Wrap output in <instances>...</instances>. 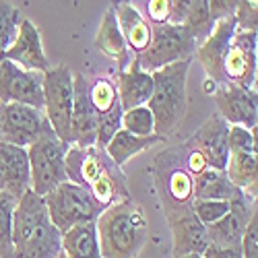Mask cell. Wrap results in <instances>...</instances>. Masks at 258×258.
I'll return each mask as SVG.
<instances>
[{
    "label": "cell",
    "instance_id": "6da1fadb",
    "mask_svg": "<svg viewBox=\"0 0 258 258\" xmlns=\"http://www.w3.org/2000/svg\"><path fill=\"white\" fill-rule=\"evenodd\" d=\"M64 165H67V180L81 188H87L93 199L105 209L114 203L131 199L122 169L107 157L103 149H83L71 145Z\"/></svg>",
    "mask_w": 258,
    "mask_h": 258
},
{
    "label": "cell",
    "instance_id": "7a4b0ae2",
    "mask_svg": "<svg viewBox=\"0 0 258 258\" xmlns=\"http://www.w3.org/2000/svg\"><path fill=\"white\" fill-rule=\"evenodd\" d=\"M15 258H58L62 233L50 221L46 203L33 192H25L13 213Z\"/></svg>",
    "mask_w": 258,
    "mask_h": 258
},
{
    "label": "cell",
    "instance_id": "3957f363",
    "mask_svg": "<svg viewBox=\"0 0 258 258\" xmlns=\"http://www.w3.org/2000/svg\"><path fill=\"white\" fill-rule=\"evenodd\" d=\"M101 258H137L147 242V215L126 199L107 207L95 221Z\"/></svg>",
    "mask_w": 258,
    "mask_h": 258
},
{
    "label": "cell",
    "instance_id": "277c9868",
    "mask_svg": "<svg viewBox=\"0 0 258 258\" xmlns=\"http://www.w3.org/2000/svg\"><path fill=\"white\" fill-rule=\"evenodd\" d=\"M190 60L174 62L169 67L155 71L153 77V93L147 101L149 112L153 114L155 135L163 141L171 137L178 128L186 112V79H188Z\"/></svg>",
    "mask_w": 258,
    "mask_h": 258
},
{
    "label": "cell",
    "instance_id": "5b68a950",
    "mask_svg": "<svg viewBox=\"0 0 258 258\" xmlns=\"http://www.w3.org/2000/svg\"><path fill=\"white\" fill-rule=\"evenodd\" d=\"M67 143H62L52 131L50 122L44 124L37 141L27 147L29 169H31V192L37 197H46L58 184L67 182Z\"/></svg>",
    "mask_w": 258,
    "mask_h": 258
},
{
    "label": "cell",
    "instance_id": "8992f818",
    "mask_svg": "<svg viewBox=\"0 0 258 258\" xmlns=\"http://www.w3.org/2000/svg\"><path fill=\"white\" fill-rule=\"evenodd\" d=\"M41 199L46 203L50 221L60 229V233L69 231L75 225L95 223L97 217L105 211V207L93 199L87 188H81L69 180L58 184Z\"/></svg>",
    "mask_w": 258,
    "mask_h": 258
},
{
    "label": "cell",
    "instance_id": "52a82bcc",
    "mask_svg": "<svg viewBox=\"0 0 258 258\" xmlns=\"http://www.w3.org/2000/svg\"><path fill=\"white\" fill-rule=\"evenodd\" d=\"M197 48V39L184 25H153L147 50L137 54L139 67L143 73L153 75L155 71L174 62L192 60Z\"/></svg>",
    "mask_w": 258,
    "mask_h": 258
},
{
    "label": "cell",
    "instance_id": "ba28073f",
    "mask_svg": "<svg viewBox=\"0 0 258 258\" xmlns=\"http://www.w3.org/2000/svg\"><path fill=\"white\" fill-rule=\"evenodd\" d=\"M73 71L69 67H52L44 73V114L56 137L71 145V114H73Z\"/></svg>",
    "mask_w": 258,
    "mask_h": 258
},
{
    "label": "cell",
    "instance_id": "9c48e42d",
    "mask_svg": "<svg viewBox=\"0 0 258 258\" xmlns=\"http://www.w3.org/2000/svg\"><path fill=\"white\" fill-rule=\"evenodd\" d=\"M44 110L23 103H0V143L27 149L46 124Z\"/></svg>",
    "mask_w": 258,
    "mask_h": 258
},
{
    "label": "cell",
    "instance_id": "30bf717a",
    "mask_svg": "<svg viewBox=\"0 0 258 258\" xmlns=\"http://www.w3.org/2000/svg\"><path fill=\"white\" fill-rule=\"evenodd\" d=\"M0 103H23L44 110V73H33L0 62Z\"/></svg>",
    "mask_w": 258,
    "mask_h": 258
},
{
    "label": "cell",
    "instance_id": "8fae6325",
    "mask_svg": "<svg viewBox=\"0 0 258 258\" xmlns=\"http://www.w3.org/2000/svg\"><path fill=\"white\" fill-rule=\"evenodd\" d=\"M225 85L256 91V33L235 29L223 62Z\"/></svg>",
    "mask_w": 258,
    "mask_h": 258
},
{
    "label": "cell",
    "instance_id": "7c38bea8",
    "mask_svg": "<svg viewBox=\"0 0 258 258\" xmlns=\"http://www.w3.org/2000/svg\"><path fill=\"white\" fill-rule=\"evenodd\" d=\"M227 135H229V124L221 116L215 114L192 135L186 149L190 153L199 155L205 167L225 171V165L229 159Z\"/></svg>",
    "mask_w": 258,
    "mask_h": 258
},
{
    "label": "cell",
    "instance_id": "4fadbf2b",
    "mask_svg": "<svg viewBox=\"0 0 258 258\" xmlns=\"http://www.w3.org/2000/svg\"><path fill=\"white\" fill-rule=\"evenodd\" d=\"M73 114H71V145L95 147L97 143V112L91 103V85L81 73L73 75Z\"/></svg>",
    "mask_w": 258,
    "mask_h": 258
},
{
    "label": "cell",
    "instance_id": "5bb4252c",
    "mask_svg": "<svg viewBox=\"0 0 258 258\" xmlns=\"http://www.w3.org/2000/svg\"><path fill=\"white\" fill-rule=\"evenodd\" d=\"M246 195H240L231 199V209L223 219L217 223L207 225V240L209 246H217V248H233V250H242V238L244 231L252 219V215L256 213V205L250 203Z\"/></svg>",
    "mask_w": 258,
    "mask_h": 258
},
{
    "label": "cell",
    "instance_id": "9a60e30c",
    "mask_svg": "<svg viewBox=\"0 0 258 258\" xmlns=\"http://www.w3.org/2000/svg\"><path fill=\"white\" fill-rule=\"evenodd\" d=\"M217 110L229 126H242V128H256L258 118V103H256V91L235 87V85H219L213 91Z\"/></svg>",
    "mask_w": 258,
    "mask_h": 258
},
{
    "label": "cell",
    "instance_id": "2e32d148",
    "mask_svg": "<svg viewBox=\"0 0 258 258\" xmlns=\"http://www.w3.org/2000/svg\"><path fill=\"white\" fill-rule=\"evenodd\" d=\"M167 223L171 229V238H174V258H182L188 254L203 256L209 246L207 227L195 217L192 207L167 211Z\"/></svg>",
    "mask_w": 258,
    "mask_h": 258
},
{
    "label": "cell",
    "instance_id": "e0dca14e",
    "mask_svg": "<svg viewBox=\"0 0 258 258\" xmlns=\"http://www.w3.org/2000/svg\"><path fill=\"white\" fill-rule=\"evenodd\" d=\"M3 58L33 73H46L52 69L50 60L44 52V46H41V35L29 19L21 21L15 44L5 52Z\"/></svg>",
    "mask_w": 258,
    "mask_h": 258
},
{
    "label": "cell",
    "instance_id": "ac0fdd59",
    "mask_svg": "<svg viewBox=\"0 0 258 258\" xmlns=\"http://www.w3.org/2000/svg\"><path fill=\"white\" fill-rule=\"evenodd\" d=\"M235 29H238L235 27V17L217 21L213 31H211V35L197 48V58L205 67L207 75L219 85H225L223 62H225V54L229 50V44H231V37H233Z\"/></svg>",
    "mask_w": 258,
    "mask_h": 258
},
{
    "label": "cell",
    "instance_id": "d6986e66",
    "mask_svg": "<svg viewBox=\"0 0 258 258\" xmlns=\"http://www.w3.org/2000/svg\"><path fill=\"white\" fill-rule=\"evenodd\" d=\"M31 190V169L27 149L0 143V192H9L17 201Z\"/></svg>",
    "mask_w": 258,
    "mask_h": 258
},
{
    "label": "cell",
    "instance_id": "ffe728a7",
    "mask_svg": "<svg viewBox=\"0 0 258 258\" xmlns=\"http://www.w3.org/2000/svg\"><path fill=\"white\" fill-rule=\"evenodd\" d=\"M116 91H118V101L122 112L135 110L139 105H147L149 97L153 93V77L141 71L137 56L131 60V64L124 71H118Z\"/></svg>",
    "mask_w": 258,
    "mask_h": 258
},
{
    "label": "cell",
    "instance_id": "44dd1931",
    "mask_svg": "<svg viewBox=\"0 0 258 258\" xmlns=\"http://www.w3.org/2000/svg\"><path fill=\"white\" fill-rule=\"evenodd\" d=\"M118 27L126 39L128 50H133L135 54H141L147 50L149 41H151V25L145 21V17L133 7V3H114L112 5Z\"/></svg>",
    "mask_w": 258,
    "mask_h": 258
},
{
    "label": "cell",
    "instance_id": "7402d4cb",
    "mask_svg": "<svg viewBox=\"0 0 258 258\" xmlns=\"http://www.w3.org/2000/svg\"><path fill=\"white\" fill-rule=\"evenodd\" d=\"M95 48L120 64V71H124L128 64H131V50L126 46V39L118 27V19H116V13L114 9L110 7L105 11L101 23H99V29H97V35H95Z\"/></svg>",
    "mask_w": 258,
    "mask_h": 258
},
{
    "label": "cell",
    "instance_id": "603a6c76",
    "mask_svg": "<svg viewBox=\"0 0 258 258\" xmlns=\"http://www.w3.org/2000/svg\"><path fill=\"white\" fill-rule=\"evenodd\" d=\"M192 201H231L240 195L225 171L203 167L197 174H192Z\"/></svg>",
    "mask_w": 258,
    "mask_h": 258
},
{
    "label": "cell",
    "instance_id": "cb8c5ba5",
    "mask_svg": "<svg viewBox=\"0 0 258 258\" xmlns=\"http://www.w3.org/2000/svg\"><path fill=\"white\" fill-rule=\"evenodd\" d=\"M227 180L238 188L248 199H256V186H258V174H256V153H229L227 165H225Z\"/></svg>",
    "mask_w": 258,
    "mask_h": 258
},
{
    "label": "cell",
    "instance_id": "d4e9b609",
    "mask_svg": "<svg viewBox=\"0 0 258 258\" xmlns=\"http://www.w3.org/2000/svg\"><path fill=\"white\" fill-rule=\"evenodd\" d=\"M62 252L67 258H101L95 223L75 225L62 233Z\"/></svg>",
    "mask_w": 258,
    "mask_h": 258
},
{
    "label": "cell",
    "instance_id": "484cf974",
    "mask_svg": "<svg viewBox=\"0 0 258 258\" xmlns=\"http://www.w3.org/2000/svg\"><path fill=\"white\" fill-rule=\"evenodd\" d=\"M161 139L157 135H151V137H135L131 133L126 131H118L116 137L105 145L103 151L107 153V157H110L118 167H122L128 159H133L135 155L147 151L151 145L159 143Z\"/></svg>",
    "mask_w": 258,
    "mask_h": 258
},
{
    "label": "cell",
    "instance_id": "4316f807",
    "mask_svg": "<svg viewBox=\"0 0 258 258\" xmlns=\"http://www.w3.org/2000/svg\"><path fill=\"white\" fill-rule=\"evenodd\" d=\"M182 25L192 33V37L197 39V44L199 41L203 44L215 27V23L211 21V15H209V3H205V0L188 3V13H186V19Z\"/></svg>",
    "mask_w": 258,
    "mask_h": 258
},
{
    "label": "cell",
    "instance_id": "83f0119b",
    "mask_svg": "<svg viewBox=\"0 0 258 258\" xmlns=\"http://www.w3.org/2000/svg\"><path fill=\"white\" fill-rule=\"evenodd\" d=\"M17 199L9 192H0V258H15L13 250V213Z\"/></svg>",
    "mask_w": 258,
    "mask_h": 258
},
{
    "label": "cell",
    "instance_id": "f1b7e54d",
    "mask_svg": "<svg viewBox=\"0 0 258 258\" xmlns=\"http://www.w3.org/2000/svg\"><path fill=\"white\" fill-rule=\"evenodd\" d=\"M21 21L23 17H21L19 9L0 0V56H5V52L15 44Z\"/></svg>",
    "mask_w": 258,
    "mask_h": 258
},
{
    "label": "cell",
    "instance_id": "f546056e",
    "mask_svg": "<svg viewBox=\"0 0 258 258\" xmlns=\"http://www.w3.org/2000/svg\"><path fill=\"white\" fill-rule=\"evenodd\" d=\"M122 131L131 133L135 137H151L155 135L153 114L147 105H139L135 110H128L122 114Z\"/></svg>",
    "mask_w": 258,
    "mask_h": 258
},
{
    "label": "cell",
    "instance_id": "4dcf8cb0",
    "mask_svg": "<svg viewBox=\"0 0 258 258\" xmlns=\"http://www.w3.org/2000/svg\"><path fill=\"white\" fill-rule=\"evenodd\" d=\"M122 114L124 112L120 107V101L114 103L107 112L97 114V149H105V145L116 137V133L122 131Z\"/></svg>",
    "mask_w": 258,
    "mask_h": 258
},
{
    "label": "cell",
    "instance_id": "1f68e13d",
    "mask_svg": "<svg viewBox=\"0 0 258 258\" xmlns=\"http://www.w3.org/2000/svg\"><path fill=\"white\" fill-rule=\"evenodd\" d=\"M229 209H231L229 201H192V213L205 227L223 219L229 213Z\"/></svg>",
    "mask_w": 258,
    "mask_h": 258
},
{
    "label": "cell",
    "instance_id": "d6a6232c",
    "mask_svg": "<svg viewBox=\"0 0 258 258\" xmlns=\"http://www.w3.org/2000/svg\"><path fill=\"white\" fill-rule=\"evenodd\" d=\"M91 103L97 114L107 112L114 103H118V91L116 85L110 79H97L91 85Z\"/></svg>",
    "mask_w": 258,
    "mask_h": 258
},
{
    "label": "cell",
    "instance_id": "836d02e7",
    "mask_svg": "<svg viewBox=\"0 0 258 258\" xmlns=\"http://www.w3.org/2000/svg\"><path fill=\"white\" fill-rule=\"evenodd\" d=\"M227 147L229 153H256V128L248 131L242 126H229Z\"/></svg>",
    "mask_w": 258,
    "mask_h": 258
},
{
    "label": "cell",
    "instance_id": "e575fe53",
    "mask_svg": "<svg viewBox=\"0 0 258 258\" xmlns=\"http://www.w3.org/2000/svg\"><path fill=\"white\" fill-rule=\"evenodd\" d=\"M235 27L240 31H252L256 33V25H258V7L256 3H248V0H242L235 7Z\"/></svg>",
    "mask_w": 258,
    "mask_h": 258
},
{
    "label": "cell",
    "instance_id": "d590c367",
    "mask_svg": "<svg viewBox=\"0 0 258 258\" xmlns=\"http://www.w3.org/2000/svg\"><path fill=\"white\" fill-rule=\"evenodd\" d=\"M242 258H258V213L252 215V219L244 231Z\"/></svg>",
    "mask_w": 258,
    "mask_h": 258
},
{
    "label": "cell",
    "instance_id": "8d00e7d4",
    "mask_svg": "<svg viewBox=\"0 0 258 258\" xmlns=\"http://www.w3.org/2000/svg\"><path fill=\"white\" fill-rule=\"evenodd\" d=\"M235 7H238V0H211L209 3L211 21L213 23H217V21L233 17L235 15Z\"/></svg>",
    "mask_w": 258,
    "mask_h": 258
},
{
    "label": "cell",
    "instance_id": "74e56055",
    "mask_svg": "<svg viewBox=\"0 0 258 258\" xmlns=\"http://www.w3.org/2000/svg\"><path fill=\"white\" fill-rule=\"evenodd\" d=\"M147 13L153 25H165L169 15V0H151V3H147Z\"/></svg>",
    "mask_w": 258,
    "mask_h": 258
},
{
    "label": "cell",
    "instance_id": "f35d334b",
    "mask_svg": "<svg viewBox=\"0 0 258 258\" xmlns=\"http://www.w3.org/2000/svg\"><path fill=\"white\" fill-rule=\"evenodd\" d=\"M188 13V3L184 0H169V15L165 25H182Z\"/></svg>",
    "mask_w": 258,
    "mask_h": 258
},
{
    "label": "cell",
    "instance_id": "ab89813d",
    "mask_svg": "<svg viewBox=\"0 0 258 258\" xmlns=\"http://www.w3.org/2000/svg\"><path fill=\"white\" fill-rule=\"evenodd\" d=\"M203 258H242V250L233 248H217V246H207L203 252Z\"/></svg>",
    "mask_w": 258,
    "mask_h": 258
},
{
    "label": "cell",
    "instance_id": "60d3db41",
    "mask_svg": "<svg viewBox=\"0 0 258 258\" xmlns=\"http://www.w3.org/2000/svg\"><path fill=\"white\" fill-rule=\"evenodd\" d=\"M182 258H201L199 254H188V256H182Z\"/></svg>",
    "mask_w": 258,
    "mask_h": 258
},
{
    "label": "cell",
    "instance_id": "b9f144b4",
    "mask_svg": "<svg viewBox=\"0 0 258 258\" xmlns=\"http://www.w3.org/2000/svg\"><path fill=\"white\" fill-rule=\"evenodd\" d=\"M3 60H5V58H3V56H0V62H3Z\"/></svg>",
    "mask_w": 258,
    "mask_h": 258
},
{
    "label": "cell",
    "instance_id": "7bdbcfd3",
    "mask_svg": "<svg viewBox=\"0 0 258 258\" xmlns=\"http://www.w3.org/2000/svg\"><path fill=\"white\" fill-rule=\"evenodd\" d=\"M201 258H203V256H201Z\"/></svg>",
    "mask_w": 258,
    "mask_h": 258
}]
</instances>
